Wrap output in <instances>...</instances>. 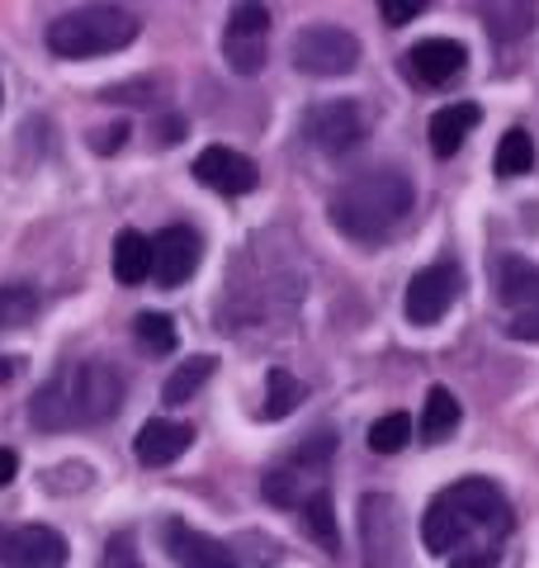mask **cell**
Wrapping results in <instances>:
<instances>
[{"instance_id":"obj_1","label":"cell","mask_w":539,"mask_h":568,"mask_svg":"<svg viewBox=\"0 0 539 568\" xmlns=\"http://www.w3.org/2000/svg\"><path fill=\"white\" fill-rule=\"evenodd\" d=\"M511 536V503L492 478H459L421 517V540L430 555H501Z\"/></svg>"},{"instance_id":"obj_2","label":"cell","mask_w":539,"mask_h":568,"mask_svg":"<svg viewBox=\"0 0 539 568\" xmlns=\"http://www.w3.org/2000/svg\"><path fill=\"white\" fill-rule=\"evenodd\" d=\"M123 403V375L110 361H77L62 375H52L29 403V417L39 432H71V426L110 422Z\"/></svg>"},{"instance_id":"obj_3","label":"cell","mask_w":539,"mask_h":568,"mask_svg":"<svg viewBox=\"0 0 539 568\" xmlns=\"http://www.w3.org/2000/svg\"><path fill=\"white\" fill-rule=\"evenodd\" d=\"M407 213H411V181L407 171H393V166L350 175L332 194V223L350 242H388L403 227Z\"/></svg>"},{"instance_id":"obj_4","label":"cell","mask_w":539,"mask_h":568,"mask_svg":"<svg viewBox=\"0 0 539 568\" xmlns=\"http://www.w3.org/2000/svg\"><path fill=\"white\" fill-rule=\"evenodd\" d=\"M142 33V20L133 10H119V6H85V10H71L62 20L48 24V48L58 58H104V52H123Z\"/></svg>"},{"instance_id":"obj_5","label":"cell","mask_w":539,"mask_h":568,"mask_svg":"<svg viewBox=\"0 0 539 568\" xmlns=\"http://www.w3.org/2000/svg\"><path fill=\"white\" fill-rule=\"evenodd\" d=\"M294 67L303 77H322V81L350 77L359 67V39L340 24H308L294 39Z\"/></svg>"},{"instance_id":"obj_6","label":"cell","mask_w":539,"mask_h":568,"mask_svg":"<svg viewBox=\"0 0 539 568\" xmlns=\"http://www.w3.org/2000/svg\"><path fill=\"white\" fill-rule=\"evenodd\" d=\"M359 545H365L369 568H403V526H398V503L388 493H365L359 497Z\"/></svg>"},{"instance_id":"obj_7","label":"cell","mask_w":539,"mask_h":568,"mask_svg":"<svg viewBox=\"0 0 539 568\" xmlns=\"http://www.w3.org/2000/svg\"><path fill=\"white\" fill-rule=\"evenodd\" d=\"M223 58L237 77H256L270 58V10L265 6H232L223 29Z\"/></svg>"},{"instance_id":"obj_8","label":"cell","mask_w":539,"mask_h":568,"mask_svg":"<svg viewBox=\"0 0 539 568\" xmlns=\"http://www.w3.org/2000/svg\"><path fill=\"white\" fill-rule=\"evenodd\" d=\"M369 119L359 110V100H322L308 114V138L322 156H346L350 148H359Z\"/></svg>"},{"instance_id":"obj_9","label":"cell","mask_w":539,"mask_h":568,"mask_svg":"<svg viewBox=\"0 0 539 568\" xmlns=\"http://www.w3.org/2000/svg\"><path fill=\"white\" fill-rule=\"evenodd\" d=\"M200 261H204V237L194 233L190 223H171L152 237V280L161 290L185 284L194 271H200Z\"/></svg>"},{"instance_id":"obj_10","label":"cell","mask_w":539,"mask_h":568,"mask_svg":"<svg viewBox=\"0 0 539 568\" xmlns=\"http://www.w3.org/2000/svg\"><path fill=\"white\" fill-rule=\"evenodd\" d=\"M459 290H464L459 265H426V271H417L407 284V298H403L407 323H417V327L440 323V317L449 313V304L459 298Z\"/></svg>"},{"instance_id":"obj_11","label":"cell","mask_w":539,"mask_h":568,"mask_svg":"<svg viewBox=\"0 0 539 568\" xmlns=\"http://www.w3.org/2000/svg\"><path fill=\"white\" fill-rule=\"evenodd\" d=\"M6 568H67V540L52 526H14L0 536Z\"/></svg>"},{"instance_id":"obj_12","label":"cell","mask_w":539,"mask_h":568,"mask_svg":"<svg viewBox=\"0 0 539 568\" xmlns=\"http://www.w3.org/2000/svg\"><path fill=\"white\" fill-rule=\"evenodd\" d=\"M161 540H166L171 559L180 568H237V555H232L223 540H213V536H204V530L185 526L180 517H171L166 526H161Z\"/></svg>"},{"instance_id":"obj_13","label":"cell","mask_w":539,"mask_h":568,"mask_svg":"<svg viewBox=\"0 0 539 568\" xmlns=\"http://www.w3.org/2000/svg\"><path fill=\"white\" fill-rule=\"evenodd\" d=\"M464 62H469V48H464L459 39H421L407 52V77L436 91V85H449L459 77Z\"/></svg>"},{"instance_id":"obj_14","label":"cell","mask_w":539,"mask_h":568,"mask_svg":"<svg viewBox=\"0 0 539 568\" xmlns=\"http://www.w3.org/2000/svg\"><path fill=\"white\" fill-rule=\"evenodd\" d=\"M194 181L218 194H246V190H256V162L232 148H204L194 156Z\"/></svg>"},{"instance_id":"obj_15","label":"cell","mask_w":539,"mask_h":568,"mask_svg":"<svg viewBox=\"0 0 539 568\" xmlns=\"http://www.w3.org/2000/svg\"><path fill=\"white\" fill-rule=\"evenodd\" d=\"M190 440H194V426L171 422V417H152V422H142L133 450H138V459L148 469H166L171 459H180L190 450Z\"/></svg>"},{"instance_id":"obj_16","label":"cell","mask_w":539,"mask_h":568,"mask_svg":"<svg viewBox=\"0 0 539 568\" xmlns=\"http://www.w3.org/2000/svg\"><path fill=\"white\" fill-rule=\"evenodd\" d=\"M497 298L516 313H535L539 308V265L526 256H497Z\"/></svg>"},{"instance_id":"obj_17","label":"cell","mask_w":539,"mask_h":568,"mask_svg":"<svg viewBox=\"0 0 539 568\" xmlns=\"http://www.w3.org/2000/svg\"><path fill=\"white\" fill-rule=\"evenodd\" d=\"M478 119H482V110H478L474 100L445 104V110H436V114H430V123H426L430 152H436V156H455V152L464 148V138L478 129Z\"/></svg>"},{"instance_id":"obj_18","label":"cell","mask_w":539,"mask_h":568,"mask_svg":"<svg viewBox=\"0 0 539 568\" xmlns=\"http://www.w3.org/2000/svg\"><path fill=\"white\" fill-rule=\"evenodd\" d=\"M148 275H152V237H142L138 227H123L114 237V280L138 290Z\"/></svg>"},{"instance_id":"obj_19","label":"cell","mask_w":539,"mask_h":568,"mask_svg":"<svg viewBox=\"0 0 539 568\" xmlns=\"http://www.w3.org/2000/svg\"><path fill=\"white\" fill-rule=\"evenodd\" d=\"M213 369H218V361H213V355H190V361H180V365L171 369V379L161 384V403H190V398L213 379Z\"/></svg>"},{"instance_id":"obj_20","label":"cell","mask_w":539,"mask_h":568,"mask_svg":"<svg viewBox=\"0 0 539 568\" xmlns=\"http://www.w3.org/2000/svg\"><path fill=\"white\" fill-rule=\"evenodd\" d=\"M459 432V398L449 394L445 384H436L426 394V413H421V436L430 440V446H440V440H449Z\"/></svg>"},{"instance_id":"obj_21","label":"cell","mask_w":539,"mask_h":568,"mask_svg":"<svg viewBox=\"0 0 539 568\" xmlns=\"http://www.w3.org/2000/svg\"><path fill=\"white\" fill-rule=\"evenodd\" d=\"M308 469H298V465H289V469H270L265 474V497L275 507H303L308 497L322 488V484H313V478H303Z\"/></svg>"},{"instance_id":"obj_22","label":"cell","mask_w":539,"mask_h":568,"mask_svg":"<svg viewBox=\"0 0 539 568\" xmlns=\"http://www.w3.org/2000/svg\"><path fill=\"white\" fill-rule=\"evenodd\" d=\"M298 511H303V526H308V536H313L322 549H327V555H336V549H340V530H336L332 493H327V488H317Z\"/></svg>"},{"instance_id":"obj_23","label":"cell","mask_w":539,"mask_h":568,"mask_svg":"<svg viewBox=\"0 0 539 568\" xmlns=\"http://www.w3.org/2000/svg\"><path fill=\"white\" fill-rule=\"evenodd\" d=\"M530 166H535V138H530L526 129L501 133L497 156H492V171L501 175V181H511V175H526Z\"/></svg>"},{"instance_id":"obj_24","label":"cell","mask_w":539,"mask_h":568,"mask_svg":"<svg viewBox=\"0 0 539 568\" xmlns=\"http://www.w3.org/2000/svg\"><path fill=\"white\" fill-rule=\"evenodd\" d=\"M298 403H303L298 375H289V369H270V375H265V407H261V413L270 422H279V417H289Z\"/></svg>"},{"instance_id":"obj_25","label":"cell","mask_w":539,"mask_h":568,"mask_svg":"<svg viewBox=\"0 0 539 568\" xmlns=\"http://www.w3.org/2000/svg\"><path fill=\"white\" fill-rule=\"evenodd\" d=\"M39 317V290L33 284H0V332L24 327Z\"/></svg>"},{"instance_id":"obj_26","label":"cell","mask_w":539,"mask_h":568,"mask_svg":"<svg viewBox=\"0 0 539 568\" xmlns=\"http://www.w3.org/2000/svg\"><path fill=\"white\" fill-rule=\"evenodd\" d=\"M478 14L488 20V33H492L497 43L520 39V33L535 29V10H530V6H482Z\"/></svg>"},{"instance_id":"obj_27","label":"cell","mask_w":539,"mask_h":568,"mask_svg":"<svg viewBox=\"0 0 539 568\" xmlns=\"http://www.w3.org/2000/svg\"><path fill=\"white\" fill-rule=\"evenodd\" d=\"M407 440H411V417L407 413H384L369 426V450L374 455H398Z\"/></svg>"},{"instance_id":"obj_28","label":"cell","mask_w":539,"mask_h":568,"mask_svg":"<svg viewBox=\"0 0 539 568\" xmlns=\"http://www.w3.org/2000/svg\"><path fill=\"white\" fill-rule=\"evenodd\" d=\"M133 336H138V346L148 355H171L175 351V323L166 313H142L133 323Z\"/></svg>"},{"instance_id":"obj_29","label":"cell","mask_w":539,"mask_h":568,"mask_svg":"<svg viewBox=\"0 0 539 568\" xmlns=\"http://www.w3.org/2000/svg\"><path fill=\"white\" fill-rule=\"evenodd\" d=\"M336 455V432H313V436H303V446L294 450V459L289 465H298V469H317V465H327V459Z\"/></svg>"},{"instance_id":"obj_30","label":"cell","mask_w":539,"mask_h":568,"mask_svg":"<svg viewBox=\"0 0 539 568\" xmlns=\"http://www.w3.org/2000/svg\"><path fill=\"white\" fill-rule=\"evenodd\" d=\"M100 568H142L133 530H114L110 545H104V559H100Z\"/></svg>"},{"instance_id":"obj_31","label":"cell","mask_w":539,"mask_h":568,"mask_svg":"<svg viewBox=\"0 0 539 568\" xmlns=\"http://www.w3.org/2000/svg\"><path fill=\"white\" fill-rule=\"evenodd\" d=\"M426 10V0H384L379 14L388 24H407V20H417V14Z\"/></svg>"},{"instance_id":"obj_32","label":"cell","mask_w":539,"mask_h":568,"mask_svg":"<svg viewBox=\"0 0 539 568\" xmlns=\"http://www.w3.org/2000/svg\"><path fill=\"white\" fill-rule=\"evenodd\" d=\"M507 336H516V342H539V308L535 313H516L507 323Z\"/></svg>"},{"instance_id":"obj_33","label":"cell","mask_w":539,"mask_h":568,"mask_svg":"<svg viewBox=\"0 0 539 568\" xmlns=\"http://www.w3.org/2000/svg\"><path fill=\"white\" fill-rule=\"evenodd\" d=\"M501 555H455L449 559V568H497Z\"/></svg>"},{"instance_id":"obj_34","label":"cell","mask_w":539,"mask_h":568,"mask_svg":"<svg viewBox=\"0 0 539 568\" xmlns=\"http://www.w3.org/2000/svg\"><path fill=\"white\" fill-rule=\"evenodd\" d=\"M156 133H161V142H180V133H185V119H161Z\"/></svg>"},{"instance_id":"obj_35","label":"cell","mask_w":539,"mask_h":568,"mask_svg":"<svg viewBox=\"0 0 539 568\" xmlns=\"http://www.w3.org/2000/svg\"><path fill=\"white\" fill-rule=\"evenodd\" d=\"M14 474H20V459H14V450H0V488H6Z\"/></svg>"},{"instance_id":"obj_36","label":"cell","mask_w":539,"mask_h":568,"mask_svg":"<svg viewBox=\"0 0 539 568\" xmlns=\"http://www.w3.org/2000/svg\"><path fill=\"white\" fill-rule=\"evenodd\" d=\"M123 138H129V123H119V129H110V133H104V142H100V152H114L119 148V142Z\"/></svg>"},{"instance_id":"obj_37","label":"cell","mask_w":539,"mask_h":568,"mask_svg":"<svg viewBox=\"0 0 539 568\" xmlns=\"http://www.w3.org/2000/svg\"><path fill=\"white\" fill-rule=\"evenodd\" d=\"M14 375H20V361H14V355H0V384H10Z\"/></svg>"},{"instance_id":"obj_38","label":"cell","mask_w":539,"mask_h":568,"mask_svg":"<svg viewBox=\"0 0 539 568\" xmlns=\"http://www.w3.org/2000/svg\"><path fill=\"white\" fill-rule=\"evenodd\" d=\"M0 536H6V530H0Z\"/></svg>"}]
</instances>
